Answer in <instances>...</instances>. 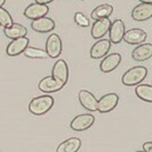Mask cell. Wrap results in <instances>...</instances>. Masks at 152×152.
<instances>
[{"instance_id": "7402d4cb", "label": "cell", "mask_w": 152, "mask_h": 152, "mask_svg": "<svg viewBox=\"0 0 152 152\" xmlns=\"http://www.w3.org/2000/svg\"><path fill=\"white\" fill-rule=\"evenodd\" d=\"M135 94L142 101L152 102V86L138 85L135 87Z\"/></svg>"}, {"instance_id": "ffe728a7", "label": "cell", "mask_w": 152, "mask_h": 152, "mask_svg": "<svg viewBox=\"0 0 152 152\" xmlns=\"http://www.w3.org/2000/svg\"><path fill=\"white\" fill-rule=\"evenodd\" d=\"M113 12V6L110 4H102L98 6L92 10L91 12V18L94 20L103 19V18H109Z\"/></svg>"}, {"instance_id": "2e32d148", "label": "cell", "mask_w": 152, "mask_h": 152, "mask_svg": "<svg viewBox=\"0 0 152 152\" xmlns=\"http://www.w3.org/2000/svg\"><path fill=\"white\" fill-rule=\"evenodd\" d=\"M56 23L55 21L49 17H42L32 20L31 21V28L40 34H47V32H50L55 29Z\"/></svg>"}, {"instance_id": "d4e9b609", "label": "cell", "mask_w": 152, "mask_h": 152, "mask_svg": "<svg viewBox=\"0 0 152 152\" xmlns=\"http://www.w3.org/2000/svg\"><path fill=\"white\" fill-rule=\"evenodd\" d=\"M75 21L78 26L80 27H89L90 21L82 12H76L75 13Z\"/></svg>"}, {"instance_id": "484cf974", "label": "cell", "mask_w": 152, "mask_h": 152, "mask_svg": "<svg viewBox=\"0 0 152 152\" xmlns=\"http://www.w3.org/2000/svg\"><path fill=\"white\" fill-rule=\"evenodd\" d=\"M143 151L152 152V141H148L143 143Z\"/></svg>"}, {"instance_id": "5bb4252c", "label": "cell", "mask_w": 152, "mask_h": 152, "mask_svg": "<svg viewBox=\"0 0 152 152\" xmlns=\"http://www.w3.org/2000/svg\"><path fill=\"white\" fill-rule=\"evenodd\" d=\"M64 85L60 81L53 79L51 76L45 77L43 79H41V81L39 82L38 88L40 91L46 93H51V92H57L61 89L64 88Z\"/></svg>"}, {"instance_id": "6da1fadb", "label": "cell", "mask_w": 152, "mask_h": 152, "mask_svg": "<svg viewBox=\"0 0 152 152\" xmlns=\"http://www.w3.org/2000/svg\"><path fill=\"white\" fill-rule=\"evenodd\" d=\"M148 76V69L143 66H137L129 69L121 78V81L127 87H133V86L140 85Z\"/></svg>"}, {"instance_id": "7a4b0ae2", "label": "cell", "mask_w": 152, "mask_h": 152, "mask_svg": "<svg viewBox=\"0 0 152 152\" xmlns=\"http://www.w3.org/2000/svg\"><path fill=\"white\" fill-rule=\"evenodd\" d=\"M53 103L55 100L51 96H40L30 101L29 111L34 115H42L53 107Z\"/></svg>"}, {"instance_id": "5b68a950", "label": "cell", "mask_w": 152, "mask_h": 152, "mask_svg": "<svg viewBox=\"0 0 152 152\" xmlns=\"http://www.w3.org/2000/svg\"><path fill=\"white\" fill-rule=\"evenodd\" d=\"M126 32V26L122 19H115L113 22H111L109 29V40L111 43L118 45L122 41L123 34Z\"/></svg>"}, {"instance_id": "8992f818", "label": "cell", "mask_w": 152, "mask_h": 152, "mask_svg": "<svg viewBox=\"0 0 152 152\" xmlns=\"http://www.w3.org/2000/svg\"><path fill=\"white\" fill-rule=\"evenodd\" d=\"M94 123V115L90 113L79 114L73 118L70 123V128L75 131H85Z\"/></svg>"}, {"instance_id": "3957f363", "label": "cell", "mask_w": 152, "mask_h": 152, "mask_svg": "<svg viewBox=\"0 0 152 152\" xmlns=\"http://www.w3.org/2000/svg\"><path fill=\"white\" fill-rule=\"evenodd\" d=\"M119 103V96L117 93H107L98 100L97 111L100 113H108L115 108Z\"/></svg>"}, {"instance_id": "9a60e30c", "label": "cell", "mask_w": 152, "mask_h": 152, "mask_svg": "<svg viewBox=\"0 0 152 152\" xmlns=\"http://www.w3.org/2000/svg\"><path fill=\"white\" fill-rule=\"evenodd\" d=\"M132 59L135 61H145L152 58V43H140L132 50Z\"/></svg>"}, {"instance_id": "ba28073f", "label": "cell", "mask_w": 152, "mask_h": 152, "mask_svg": "<svg viewBox=\"0 0 152 152\" xmlns=\"http://www.w3.org/2000/svg\"><path fill=\"white\" fill-rule=\"evenodd\" d=\"M49 12V7L46 4H31L25 9V17L30 20H36L39 18L46 17L47 13Z\"/></svg>"}, {"instance_id": "f1b7e54d", "label": "cell", "mask_w": 152, "mask_h": 152, "mask_svg": "<svg viewBox=\"0 0 152 152\" xmlns=\"http://www.w3.org/2000/svg\"><path fill=\"white\" fill-rule=\"evenodd\" d=\"M4 4H6V0H0V8H2Z\"/></svg>"}, {"instance_id": "44dd1931", "label": "cell", "mask_w": 152, "mask_h": 152, "mask_svg": "<svg viewBox=\"0 0 152 152\" xmlns=\"http://www.w3.org/2000/svg\"><path fill=\"white\" fill-rule=\"evenodd\" d=\"M81 147V140L79 138H70L64 140L58 145L57 152H77Z\"/></svg>"}, {"instance_id": "e0dca14e", "label": "cell", "mask_w": 152, "mask_h": 152, "mask_svg": "<svg viewBox=\"0 0 152 152\" xmlns=\"http://www.w3.org/2000/svg\"><path fill=\"white\" fill-rule=\"evenodd\" d=\"M78 98H79L80 104L85 109L89 111H97L98 100L93 96V93H91L88 90H80L78 93Z\"/></svg>"}, {"instance_id": "8fae6325", "label": "cell", "mask_w": 152, "mask_h": 152, "mask_svg": "<svg viewBox=\"0 0 152 152\" xmlns=\"http://www.w3.org/2000/svg\"><path fill=\"white\" fill-rule=\"evenodd\" d=\"M145 39H147V32L144 30L133 28V29H129L124 32L122 40H124L129 45L137 46L140 43H143Z\"/></svg>"}, {"instance_id": "30bf717a", "label": "cell", "mask_w": 152, "mask_h": 152, "mask_svg": "<svg viewBox=\"0 0 152 152\" xmlns=\"http://www.w3.org/2000/svg\"><path fill=\"white\" fill-rule=\"evenodd\" d=\"M28 45H29V39L27 37L13 39L12 41L7 46L6 52L9 57H16V56L21 55L26 48L28 47Z\"/></svg>"}, {"instance_id": "4fadbf2b", "label": "cell", "mask_w": 152, "mask_h": 152, "mask_svg": "<svg viewBox=\"0 0 152 152\" xmlns=\"http://www.w3.org/2000/svg\"><path fill=\"white\" fill-rule=\"evenodd\" d=\"M131 17L135 21H145L152 18V4H140L135 6L132 12Z\"/></svg>"}, {"instance_id": "d6986e66", "label": "cell", "mask_w": 152, "mask_h": 152, "mask_svg": "<svg viewBox=\"0 0 152 152\" xmlns=\"http://www.w3.org/2000/svg\"><path fill=\"white\" fill-rule=\"evenodd\" d=\"M4 34H6V37L9 39H18L21 37H26L27 34V28L25 26L20 25V23H15L10 26L9 28H4Z\"/></svg>"}, {"instance_id": "83f0119b", "label": "cell", "mask_w": 152, "mask_h": 152, "mask_svg": "<svg viewBox=\"0 0 152 152\" xmlns=\"http://www.w3.org/2000/svg\"><path fill=\"white\" fill-rule=\"evenodd\" d=\"M141 1V4H152V0H139Z\"/></svg>"}, {"instance_id": "f546056e", "label": "cell", "mask_w": 152, "mask_h": 152, "mask_svg": "<svg viewBox=\"0 0 152 152\" xmlns=\"http://www.w3.org/2000/svg\"><path fill=\"white\" fill-rule=\"evenodd\" d=\"M135 152H145V151H135Z\"/></svg>"}, {"instance_id": "4dcf8cb0", "label": "cell", "mask_w": 152, "mask_h": 152, "mask_svg": "<svg viewBox=\"0 0 152 152\" xmlns=\"http://www.w3.org/2000/svg\"><path fill=\"white\" fill-rule=\"evenodd\" d=\"M78 1H82V0H78Z\"/></svg>"}, {"instance_id": "603a6c76", "label": "cell", "mask_w": 152, "mask_h": 152, "mask_svg": "<svg viewBox=\"0 0 152 152\" xmlns=\"http://www.w3.org/2000/svg\"><path fill=\"white\" fill-rule=\"evenodd\" d=\"M26 57L31 58V59H46L48 55L47 52L42 49H39V48H34V47H27L25 49V51L22 52Z\"/></svg>"}, {"instance_id": "9c48e42d", "label": "cell", "mask_w": 152, "mask_h": 152, "mask_svg": "<svg viewBox=\"0 0 152 152\" xmlns=\"http://www.w3.org/2000/svg\"><path fill=\"white\" fill-rule=\"evenodd\" d=\"M111 49V42L109 39H99V41L94 43L91 47L90 50V57L92 59H100L108 55V52Z\"/></svg>"}, {"instance_id": "277c9868", "label": "cell", "mask_w": 152, "mask_h": 152, "mask_svg": "<svg viewBox=\"0 0 152 152\" xmlns=\"http://www.w3.org/2000/svg\"><path fill=\"white\" fill-rule=\"evenodd\" d=\"M48 57L52 59L58 58L62 52V41L57 34H51L46 41V50Z\"/></svg>"}, {"instance_id": "4316f807", "label": "cell", "mask_w": 152, "mask_h": 152, "mask_svg": "<svg viewBox=\"0 0 152 152\" xmlns=\"http://www.w3.org/2000/svg\"><path fill=\"white\" fill-rule=\"evenodd\" d=\"M37 4H51L52 1H55V0H34Z\"/></svg>"}, {"instance_id": "ac0fdd59", "label": "cell", "mask_w": 152, "mask_h": 152, "mask_svg": "<svg viewBox=\"0 0 152 152\" xmlns=\"http://www.w3.org/2000/svg\"><path fill=\"white\" fill-rule=\"evenodd\" d=\"M121 62V55L120 53H111L109 56H106L104 59L100 64V70L103 73H109L113 71L114 69L119 67Z\"/></svg>"}, {"instance_id": "7c38bea8", "label": "cell", "mask_w": 152, "mask_h": 152, "mask_svg": "<svg viewBox=\"0 0 152 152\" xmlns=\"http://www.w3.org/2000/svg\"><path fill=\"white\" fill-rule=\"evenodd\" d=\"M111 20L109 18H103L96 20L91 28V37L93 39H101L106 36L107 32H109Z\"/></svg>"}, {"instance_id": "52a82bcc", "label": "cell", "mask_w": 152, "mask_h": 152, "mask_svg": "<svg viewBox=\"0 0 152 152\" xmlns=\"http://www.w3.org/2000/svg\"><path fill=\"white\" fill-rule=\"evenodd\" d=\"M51 77L56 80L62 82L64 85L67 83L68 79H69V68H68V64L64 60L60 59L53 64L52 71H51Z\"/></svg>"}, {"instance_id": "cb8c5ba5", "label": "cell", "mask_w": 152, "mask_h": 152, "mask_svg": "<svg viewBox=\"0 0 152 152\" xmlns=\"http://www.w3.org/2000/svg\"><path fill=\"white\" fill-rule=\"evenodd\" d=\"M13 23L11 15L4 8H0V27L9 28Z\"/></svg>"}]
</instances>
